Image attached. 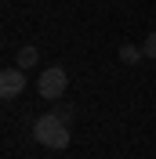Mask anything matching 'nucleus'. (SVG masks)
Listing matches in <instances>:
<instances>
[{"mask_svg": "<svg viewBox=\"0 0 156 159\" xmlns=\"http://www.w3.org/2000/svg\"><path fill=\"white\" fill-rule=\"evenodd\" d=\"M33 138L44 145V148H66L69 145V127H66V119H58L55 112H47V116H40L37 123H33Z\"/></svg>", "mask_w": 156, "mask_h": 159, "instance_id": "f257e3e1", "label": "nucleus"}, {"mask_svg": "<svg viewBox=\"0 0 156 159\" xmlns=\"http://www.w3.org/2000/svg\"><path fill=\"white\" fill-rule=\"evenodd\" d=\"M66 83H69L66 69H62V65H47V69L40 72V80H37V90H40V98L58 101L62 94H66Z\"/></svg>", "mask_w": 156, "mask_h": 159, "instance_id": "f03ea898", "label": "nucleus"}, {"mask_svg": "<svg viewBox=\"0 0 156 159\" xmlns=\"http://www.w3.org/2000/svg\"><path fill=\"white\" fill-rule=\"evenodd\" d=\"M26 90V69H4L0 72V98H18Z\"/></svg>", "mask_w": 156, "mask_h": 159, "instance_id": "7ed1b4c3", "label": "nucleus"}, {"mask_svg": "<svg viewBox=\"0 0 156 159\" xmlns=\"http://www.w3.org/2000/svg\"><path fill=\"white\" fill-rule=\"evenodd\" d=\"M142 58H145V51L134 47V43H124V47H120V61H124V65H138Z\"/></svg>", "mask_w": 156, "mask_h": 159, "instance_id": "20e7f679", "label": "nucleus"}, {"mask_svg": "<svg viewBox=\"0 0 156 159\" xmlns=\"http://www.w3.org/2000/svg\"><path fill=\"white\" fill-rule=\"evenodd\" d=\"M40 51L37 47H18V69H29V65H37Z\"/></svg>", "mask_w": 156, "mask_h": 159, "instance_id": "39448f33", "label": "nucleus"}, {"mask_svg": "<svg viewBox=\"0 0 156 159\" xmlns=\"http://www.w3.org/2000/svg\"><path fill=\"white\" fill-rule=\"evenodd\" d=\"M142 51H145V58H153V61H156V33H149V36H145Z\"/></svg>", "mask_w": 156, "mask_h": 159, "instance_id": "423d86ee", "label": "nucleus"}, {"mask_svg": "<svg viewBox=\"0 0 156 159\" xmlns=\"http://www.w3.org/2000/svg\"><path fill=\"white\" fill-rule=\"evenodd\" d=\"M55 116H58V119H66V123H69V119H73V109H69V105H58V109H55Z\"/></svg>", "mask_w": 156, "mask_h": 159, "instance_id": "0eeeda50", "label": "nucleus"}]
</instances>
